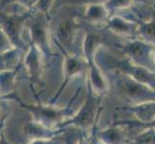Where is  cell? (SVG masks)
Returning a JSON list of instances; mask_svg holds the SVG:
<instances>
[{
  "mask_svg": "<svg viewBox=\"0 0 155 144\" xmlns=\"http://www.w3.org/2000/svg\"><path fill=\"white\" fill-rule=\"evenodd\" d=\"M71 23H69V21H66L61 24L60 26V30H59V34H60L61 39L64 40L65 41L68 40V39L71 37Z\"/></svg>",
  "mask_w": 155,
  "mask_h": 144,
  "instance_id": "cell-1",
  "label": "cell"
}]
</instances>
